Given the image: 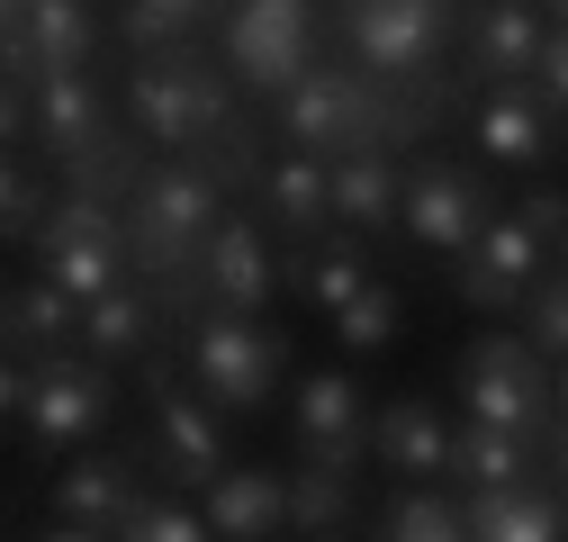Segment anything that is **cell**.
Segmentation results:
<instances>
[{
  "mask_svg": "<svg viewBox=\"0 0 568 542\" xmlns=\"http://www.w3.org/2000/svg\"><path fill=\"white\" fill-rule=\"evenodd\" d=\"M434 109H443V91H397V82L362 73V63H343V54H316L307 73L271 100V127H280V145L334 163V154H406Z\"/></svg>",
  "mask_w": 568,
  "mask_h": 542,
  "instance_id": "cell-1",
  "label": "cell"
},
{
  "mask_svg": "<svg viewBox=\"0 0 568 542\" xmlns=\"http://www.w3.org/2000/svg\"><path fill=\"white\" fill-rule=\"evenodd\" d=\"M226 227V181L199 154H154L126 190V253L135 281H145L172 317H199V262Z\"/></svg>",
  "mask_w": 568,
  "mask_h": 542,
  "instance_id": "cell-2",
  "label": "cell"
},
{
  "mask_svg": "<svg viewBox=\"0 0 568 542\" xmlns=\"http://www.w3.org/2000/svg\"><path fill=\"white\" fill-rule=\"evenodd\" d=\"M235 73L217 54H199V46H163V54H135L126 63V127L145 136L154 154H199V145H217V136L244 118L235 109Z\"/></svg>",
  "mask_w": 568,
  "mask_h": 542,
  "instance_id": "cell-3",
  "label": "cell"
},
{
  "mask_svg": "<svg viewBox=\"0 0 568 542\" xmlns=\"http://www.w3.org/2000/svg\"><path fill=\"white\" fill-rule=\"evenodd\" d=\"M452 380H460V416L532 434L550 452V470H568V406L550 389V353L532 344V334H478V344H460Z\"/></svg>",
  "mask_w": 568,
  "mask_h": 542,
  "instance_id": "cell-4",
  "label": "cell"
},
{
  "mask_svg": "<svg viewBox=\"0 0 568 542\" xmlns=\"http://www.w3.org/2000/svg\"><path fill=\"white\" fill-rule=\"evenodd\" d=\"M181 380L226 406V416H253V406H271L280 371H290V334H280L271 317H226V308H199L181 317Z\"/></svg>",
  "mask_w": 568,
  "mask_h": 542,
  "instance_id": "cell-5",
  "label": "cell"
},
{
  "mask_svg": "<svg viewBox=\"0 0 568 542\" xmlns=\"http://www.w3.org/2000/svg\"><path fill=\"white\" fill-rule=\"evenodd\" d=\"M452 37H460V0H352V10H343L352 63L379 73V82H397V91H415V82L443 91L434 73H443Z\"/></svg>",
  "mask_w": 568,
  "mask_h": 542,
  "instance_id": "cell-6",
  "label": "cell"
},
{
  "mask_svg": "<svg viewBox=\"0 0 568 542\" xmlns=\"http://www.w3.org/2000/svg\"><path fill=\"white\" fill-rule=\"evenodd\" d=\"M37 271H45V281H63L82 308L109 299V290H126V281H135L126 209H118L109 190H63L54 209H45V227H37Z\"/></svg>",
  "mask_w": 568,
  "mask_h": 542,
  "instance_id": "cell-7",
  "label": "cell"
},
{
  "mask_svg": "<svg viewBox=\"0 0 568 542\" xmlns=\"http://www.w3.org/2000/svg\"><path fill=\"white\" fill-rule=\"evenodd\" d=\"M145 389H154V416H145V461L163 470L172 489H217L226 480V406H207L190 380H181V353H154L145 362Z\"/></svg>",
  "mask_w": 568,
  "mask_h": 542,
  "instance_id": "cell-8",
  "label": "cell"
},
{
  "mask_svg": "<svg viewBox=\"0 0 568 542\" xmlns=\"http://www.w3.org/2000/svg\"><path fill=\"white\" fill-rule=\"evenodd\" d=\"M316 54H325L316 46V0H235L226 28H217V63L253 100H280Z\"/></svg>",
  "mask_w": 568,
  "mask_h": 542,
  "instance_id": "cell-9",
  "label": "cell"
},
{
  "mask_svg": "<svg viewBox=\"0 0 568 542\" xmlns=\"http://www.w3.org/2000/svg\"><path fill=\"white\" fill-rule=\"evenodd\" d=\"M37 362V353H28ZM118 416V389H109V362L100 353H45L28 371V406H19V425L37 452H73V443H100Z\"/></svg>",
  "mask_w": 568,
  "mask_h": 542,
  "instance_id": "cell-10",
  "label": "cell"
},
{
  "mask_svg": "<svg viewBox=\"0 0 568 542\" xmlns=\"http://www.w3.org/2000/svg\"><path fill=\"white\" fill-rule=\"evenodd\" d=\"M541 271H550V235L524 218V209H506L469 253H460V271H452V290L478 308V317H506V308H524L532 290H541Z\"/></svg>",
  "mask_w": 568,
  "mask_h": 542,
  "instance_id": "cell-11",
  "label": "cell"
},
{
  "mask_svg": "<svg viewBox=\"0 0 568 542\" xmlns=\"http://www.w3.org/2000/svg\"><path fill=\"white\" fill-rule=\"evenodd\" d=\"M496 218V199H487V181L469 172V163H406V235L415 244H434V253H469Z\"/></svg>",
  "mask_w": 568,
  "mask_h": 542,
  "instance_id": "cell-12",
  "label": "cell"
},
{
  "mask_svg": "<svg viewBox=\"0 0 568 542\" xmlns=\"http://www.w3.org/2000/svg\"><path fill=\"white\" fill-rule=\"evenodd\" d=\"M541 46H550L541 0H478L460 19V73L478 91H515V82L541 73Z\"/></svg>",
  "mask_w": 568,
  "mask_h": 542,
  "instance_id": "cell-13",
  "label": "cell"
},
{
  "mask_svg": "<svg viewBox=\"0 0 568 542\" xmlns=\"http://www.w3.org/2000/svg\"><path fill=\"white\" fill-rule=\"evenodd\" d=\"M10 73L37 82V73H91L100 54V10L91 0H10Z\"/></svg>",
  "mask_w": 568,
  "mask_h": 542,
  "instance_id": "cell-14",
  "label": "cell"
},
{
  "mask_svg": "<svg viewBox=\"0 0 568 542\" xmlns=\"http://www.w3.org/2000/svg\"><path fill=\"white\" fill-rule=\"evenodd\" d=\"M452 443H460V425L434 398H388L371 416V461L397 489H452Z\"/></svg>",
  "mask_w": 568,
  "mask_h": 542,
  "instance_id": "cell-15",
  "label": "cell"
},
{
  "mask_svg": "<svg viewBox=\"0 0 568 542\" xmlns=\"http://www.w3.org/2000/svg\"><path fill=\"white\" fill-rule=\"evenodd\" d=\"M371 416L379 406L362 398V380L352 371H316L298 380V461H325V470H362L371 461Z\"/></svg>",
  "mask_w": 568,
  "mask_h": 542,
  "instance_id": "cell-16",
  "label": "cell"
},
{
  "mask_svg": "<svg viewBox=\"0 0 568 542\" xmlns=\"http://www.w3.org/2000/svg\"><path fill=\"white\" fill-rule=\"evenodd\" d=\"M145 443H100V452H82L63 480L45 489L54 498V524H100V533H118L126 515H135V498H145Z\"/></svg>",
  "mask_w": 568,
  "mask_h": 542,
  "instance_id": "cell-17",
  "label": "cell"
},
{
  "mask_svg": "<svg viewBox=\"0 0 568 542\" xmlns=\"http://www.w3.org/2000/svg\"><path fill=\"white\" fill-rule=\"evenodd\" d=\"M253 209H262V227L290 244V253H307V244H325V227H334V163L325 154H271L262 163V181H253Z\"/></svg>",
  "mask_w": 568,
  "mask_h": 542,
  "instance_id": "cell-18",
  "label": "cell"
},
{
  "mask_svg": "<svg viewBox=\"0 0 568 542\" xmlns=\"http://www.w3.org/2000/svg\"><path fill=\"white\" fill-rule=\"evenodd\" d=\"M271 290H280L271 227L226 209L217 244H207V262H199V308H226V317H271Z\"/></svg>",
  "mask_w": 568,
  "mask_h": 542,
  "instance_id": "cell-19",
  "label": "cell"
},
{
  "mask_svg": "<svg viewBox=\"0 0 568 542\" xmlns=\"http://www.w3.org/2000/svg\"><path fill=\"white\" fill-rule=\"evenodd\" d=\"M334 227L343 235L406 227V154H334Z\"/></svg>",
  "mask_w": 568,
  "mask_h": 542,
  "instance_id": "cell-20",
  "label": "cell"
},
{
  "mask_svg": "<svg viewBox=\"0 0 568 542\" xmlns=\"http://www.w3.org/2000/svg\"><path fill=\"white\" fill-rule=\"evenodd\" d=\"M207 524H217V542H271V533H290V470H226L217 489H199Z\"/></svg>",
  "mask_w": 568,
  "mask_h": 542,
  "instance_id": "cell-21",
  "label": "cell"
},
{
  "mask_svg": "<svg viewBox=\"0 0 568 542\" xmlns=\"http://www.w3.org/2000/svg\"><path fill=\"white\" fill-rule=\"evenodd\" d=\"M469 136H478L487 163H541L550 136H559V118H550V100H541L532 82H515V91H478Z\"/></svg>",
  "mask_w": 568,
  "mask_h": 542,
  "instance_id": "cell-22",
  "label": "cell"
},
{
  "mask_svg": "<svg viewBox=\"0 0 568 542\" xmlns=\"http://www.w3.org/2000/svg\"><path fill=\"white\" fill-rule=\"evenodd\" d=\"M541 443L532 434H506V425H478V416H460V443H452V489H524V480H541Z\"/></svg>",
  "mask_w": 568,
  "mask_h": 542,
  "instance_id": "cell-23",
  "label": "cell"
},
{
  "mask_svg": "<svg viewBox=\"0 0 568 542\" xmlns=\"http://www.w3.org/2000/svg\"><path fill=\"white\" fill-rule=\"evenodd\" d=\"M154 334H163V299L145 281H126V290H109V299L82 308V344L100 362H154Z\"/></svg>",
  "mask_w": 568,
  "mask_h": 542,
  "instance_id": "cell-24",
  "label": "cell"
},
{
  "mask_svg": "<svg viewBox=\"0 0 568 542\" xmlns=\"http://www.w3.org/2000/svg\"><path fill=\"white\" fill-rule=\"evenodd\" d=\"M10 353H63V344H82V299L63 290V281H45V271H28V281L10 290Z\"/></svg>",
  "mask_w": 568,
  "mask_h": 542,
  "instance_id": "cell-25",
  "label": "cell"
},
{
  "mask_svg": "<svg viewBox=\"0 0 568 542\" xmlns=\"http://www.w3.org/2000/svg\"><path fill=\"white\" fill-rule=\"evenodd\" d=\"M469 542H568L550 489H469Z\"/></svg>",
  "mask_w": 568,
  "mask_h": 542,
  "instance_id": "cell-26",
  "label": "cell"
},
{
  "mask_svg": "<svg viewBox=\"0 0 568 542\" xmlns=\"http://www.w3.org/2000/svg\"><path fill=\"white\" fill-rule=\"evenodd\" d=\"M226 10H235V0H126V10H118V37H126V54H163V46L217 37Z\"/></svg>",
  "mask_w": 568,
  "mask_h": 542,
  "instance_id": "cell-27",
  "label": "cell"
},
{
  "mask_svg": "<svg viewBox=\"0 0 568 542\" xmlns=\"http://www.w3.org/2000/svg\"><path fill=\"white\" fill-rule=\"evenodd\" d=\"M280 281H290V290H307L325 317H343L352 299L379 281V271H371V253H362V244L343 235V244H307V253H290V262H280Z\"/></svg>",
  "mask_w": 568,
  "mask_h": 542,
  "instance_id": "cell-28",
  "label": "cell"
},
{
  "mask_svg": "<svg viewBox=\"0 0 568 542\" xmlns=\"http://www.w3.org/2000/svg\"><path fill=\"white\" fill-rule=\"evenodd\" d=\"M352 506H362V470H325V461H298V470H290V533H298V542L343 533Z\"/></svg>",
  "mask_w": 568,
  "mask_h": 542,
  "instance_id": "cell-29",
  "label": "cell"
},
{
  "mask_svg": "<svg viewBox=\"0 0 568 542\" xmlns=\"http://www.w3.org/2000/svg\"><path fill=\"white\" fill-rule=\"evenodd\" d=\"M397 325H406V290H397V281H371L362 299L334 317V344H343V353H388Z\"/></svg>",
  "mask_w": 568,
  "mask_h": 542,
  "instance_id": "cell-30",
  "label": "cell"
},
{
  "mask_svg": "<svg viewBox=\"0 0 568 542\" xmlns=\"http://www.w3.org/2000/svg\"><path fill=\"white\" fill-rule=\"evenodd\" d=\"M118 542H217V524H207V506H190L172 489H145L135 515L118 524Z\"/></svg>",
  "mask_w": 568,
  "mask_h": 542,
  "instance_id": "cell-31",
  "label": "cell"
},
{
  "mask_svg": "<svg viewBox=\"0 0 568 542\" xmlns=\"http://www.w3.org/2000/svg\"><path fill=\"white\" fill-rule=\"evenodd\" d=\"M388 542H469V506H452L443 489H406L388 506Z\"/></svg>",
  "mask_w": 568,
  "mask_h": 542,
  "instance_id": "cell-32",
  "label": "cell"
},
{
  "mask_svg": "<svg viewBox=\"0 0 568 542\" xmlns=\"http://www.w3.org/2000/svg\"><path fill=\"white\" fill-rule=\"evenodd\" d=\"M54 199H63V190H45V172L19 154V163H10V181H0V227H10V244H37V227H45Z\"/></svg>",
  "mask_w": 568,
  "mask_h": 542,
  "instance_id": "cell-33",
  "label": "cell"
},
{
  "mask_svg": "<svg viewBox=\"0 0 568 542\" xmlns=\"http://www.w3.org/2000/svg\"><path fill=\"white\" fill-rule=\"evenodd\" d=\"M524 334H532L541 353L568 362V271H541V290L524 299Z\"/></svg>",
  "mask_w": 568,
  "mask_h": 542,
  "instance_id": "cell-34",
  "label": "cell"
},
{
  "mask_svg": "<svg viewBox=\"0 0 568 542\" xmlns=\"http://www.w3.org/2000/svg\"><path fill=\"white\" fill-rule=\"evenodd\" d=\"M532 91L550 100V118H559V136H568V28H550V46H541V73H532Z\"/></svg>",
  "mask_w": 568,
  "mask_h": 542,
  "instance_id": "cell-35",
  "label": "cell"
},
{
  "mask_svg": "<svg viewBox=\"0 0 568 542\" xmlns=\"http://www.w3.org/2000/svg\"><path fill=\"white\" fill-rule=\"evenodd\" d=\"M515 209H524V218H532V227H541L550 244L568 235V199H559V190H524V199H515Z\"/></svg>",
  "mask_w": 568,
  "mask_h": 542,
  "instance_id": "cell-36",
  "label": "cell"
},
{
  "mask_svg": "<svg viewBox=\"0 0 568 542\" xmlns=\"http://www.w3.org/2000/svg\"><path fill=\"white\" fill-rule=\"evenodd\" d=\"M37 542H118V533H100V524H45Z\"/></svg>",
  "mask_w": 568,
  "mask_h": 542,
  "instance_id": "cell-37",
  "label": "cell"
},
{
  "mask_svg": "<svg viewBox=\"0 0 568 542\" xmlns=\"http://www.w3.org/2000/svg\"><path fill=\"white\" fill-rule=\"evenodd\" d=\"M541 10H550V19H559V28H568V0H541Z\"/></svg>",
  "mask_w": 568,
  "mask_h": 542,
  "instance_id": "cell-38",
  "label": "cell"
},
{
  "mask_svg": "<svg viewBox=\"0 0 568 542\" xmlns=\"http://www.w3.org/2000/svg\"><path fill=\"white\" fill-rule=\"evenodd\" d=\"M559 271H568V235H559Z\"/></svg>",
  "mask_w": 568,
  "mask_h": 542,
  "instance_id": "cell-39",
  "label": "cell"
},
{
  "mask_svg": "<svg viewBox=\"0 0 568 542\" xmlns=\"http://www.w3.org/2000/svg\"><path fill=\"white\" fill-rule=\"evenodd\" d=\"M316 542H352V533H316Z\"/></svg>",
  "mask_w": 568,
  "mask_h": 542,
  "instance_id": "cell-40",
  "label": "cell"
},
{
  "mask_svg": "<svg viewBox=\"0 0 568 542\" xmlns=\"http://www.w3.org/2000/svg\"><path fill=\"white\" fill-rule=\"evenodd\" d=\"M559 406H568V380H559Z\"/></svg>",
  "mask_w": 568,
  "mask_h": 542,
  "instance_id": "cell-41",
  "label": "cell"
},
{
  "mask_svg": "<svg viewBox=\"0 0 568 542\" xmlns=\"http://www.w3.org/2000/svg\"><path fill=\"white\" fill-rule=\"evenodd\" d=\"M559 524H568V506H559Z\"/></svg>",
  "mask_w": 568,
  "mask_h": 542,
  "instance_id": "cell-42",
  "label": "cell"
},
{
  "mask_svg": "<svg viewBox=\"0 0 568 542\" xmlns=\"http://www.w3.org/2000/svg\"><path fill=\"white\" fill-rule=\"evenodd\" d=\"M343 10H352V0H343Z\"/></svg>",
  "mask_w": 568,
  "mask_h": 542,
  "instance_id": "cell-43",
  "label": "cell"
}]
</instances>
